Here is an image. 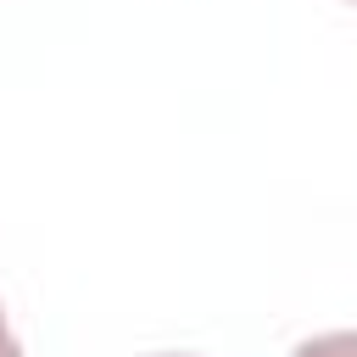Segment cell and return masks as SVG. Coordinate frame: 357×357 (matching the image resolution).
Wrapping results in <instances>:
<instances>
[{
  "label": "cell",
  "mask_w": 357,
  "mask_h": 357,
  "mask_svg": "<svg viewBox=\"0 0 357 357\" xmlns=\"http://www.w3.org/2000/svg\"><path fill=\"white\" fill-rule=\"evenodd\" d=\"M351 6H357V0H351Z\"/></svg>",
  "instance_id": "cell-4"
},
{
  "label": "cell",
  "mask_w": 357,
  "mask_h": 357,
  "mask_svg": "<svg viewBox=\"0 0 357 357\" xmlns=\"http://www.w3.org/2000/svg\"><path fill=\"white\" fill-rule=\"evenodd\" d=\"M156 357H190V351H156Z\"/></svg>",
  "instance_id": "cell-3"
},
{
  "label": "cell",
  "mask_w": 357,
  "mask_h": 357,
  "mask_svg": "<svg viewBox=\"0 0 357 357\" xmlns=\"http://www.w3.org/2000/svg\"><path fill=\"white\" fill-rule=\"evenodd\" d=\"M290 357H357V329H329V335H312V340H301Z\"/></svg>",
  "instance_id": "cell-1"
},
{
  "label": "cell",
  "mask_w": 357,
  "mask_h": 357,
  "mask_svg": "<svg viewBox=\"0 0 357 357\" xmlns=\"http://www.w3.org/2000/svg\"><path fill=\"white\" fill-rule=\"evenodd\" d=\"M0 357H22V346H17L11 324H6V312H0Z\"/></svg>",
  "instance_id": "cell-2"
}]
</instances>
